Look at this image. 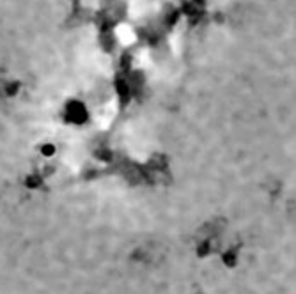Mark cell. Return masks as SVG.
I'll return each mask as SVG.
<instances>
[{
	"instance_id": "1",
	"label": "cell",
	"mask_w": 296,
	"mask_h": 294,
	"mask_svg": "<svg viewBox=\"0 0 296 294\" xmlns=\"http://www.w3.org/2000/svg\"><path fill=\"white\" fill-rule=\"evenodd\" d=\"M119 32V39H121L122 45H130V43L135 41V36H133V30L130 29L128 25H122L121 29L117 30Z\"/></svg>"
}]
</instances>
